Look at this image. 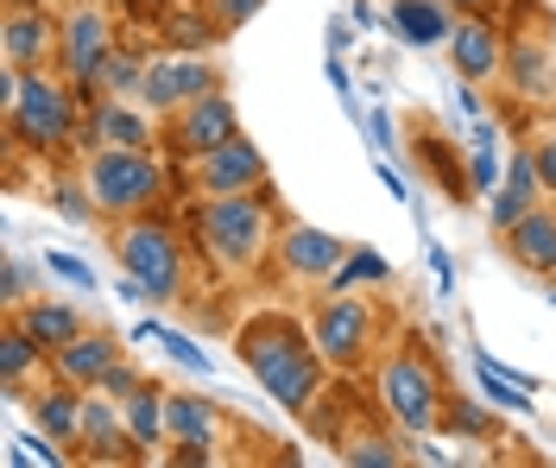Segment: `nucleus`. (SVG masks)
<instances>
[{
  "label": "nucleus",
  "mask_w": 556,
  "mask_h": 468,
  "mask_svg": "<svg viewBox=\"0 0 556 468\" xmlns=\"http://www.w3.org/2000/svg\"><path fill=\"white\" fill-rule=\"evenodd\" d=\"M380 405L405 425V431H430L443 418V380L437 367L424 361V349H399V355L380 367Z\"/></svg>",
  "instance_id": "423d86ee"
},
{
  "label": "nucleus",
  "mask_w": 556,
  "mask_h": 468,
  "mask_svg": "<svg viewBox=\"0 0 556 468\" xmlns=\"http://www.w3.org/2000/svg\"><path fill=\"white\" fill-rule=\"evenodd\" d=\"M121 412H127V431H134L139 450H152V443H172V425H165V393H159L152 380H146V387H139L127 405H121Z\"/></svg>",
  "instance_id": "412c9836"
},
{
  "label": "nucleus",
  "mask_w": 556,
  "mask_h": 468,
  "mask_svg": "<svg viewBox=\"0 0 556 468\" xmlns=\"http://www.w3.org/2000/svg\"><path fill=\"white\" fill-rule=\"evenodd\" d=\"M7 7H45V0H7Z\"/></svg>",
  "instance_id": "49530a36"
},
{
  "label": "nucleus",
  "mask_w": 556,
  "mask_h": 468,
  "mask_svg": "<svg viewBox=\"0 0 556 468\" xmlns=\"http://www.w3.org/2000/svg\"><path fill=\"white\" fill-rule=\"evenodd\" d=\"M0 298H7V304L26 298V260H20V253H7V266H0Z\"/></svg>",
  "instance_id": "58836bf2"
},
{
  "label": "nucleus",
  "mask_w": 556,
  "mask_h": 468,
  "mask_svg": "<svg viewBox=\"0 0 556 468\" xmlns=\"http://www.w3.org/2000/svg\"><path fill=\"white\" fill-rule=\"evenodd\" d=\"M139 342H159V349H165V355H172L177 367H184V374H197V380H208V374H215L203 349H197L190 336H177V329H165V324H139Z\"/></svg>",
  "instance_id": "c85d7f7f"
},
{
  "label": "nucleus",
  "mask_w": 556,
  "mask_h": 468,
  "mask_svg": "<svg viewBox=\"0 0 556 468\" xmlns=\"http://www.w3.org/2000/svg\"><path fill=\"white\" fill-rule=\"evenodd\" d=\"M424 253H430V273H437V286H443V298H450V291H455V266H450V253L437 248V241H430Z\"/></svg>",
  "instance_id": "79ce46f5"
},
{
  "label": "nucleus",
  "mask_w": 556,
  "mask_h": 468,
  "mask_svg": "<svg viewBox=\"0 0 556 468\" xmlns=\"http://www.w3.org/2000/svg\"><path fill=\"white\" fill-rule=\"evenodd\" d=\"M493 146H500V140H475V165H468L475 190H493V178H500V159H493Z\"/></svg>",
  "instance_id": "e433bc0d"
},
{
  "label": "nucleus",
  "mask_w": 556,
  "mask_h": 468,
  "mask_svg": "<svg viewBox=\"0 0 556 468\" xmlns=\"http://www.w3.org/2000/svg\"><path fill=\"white\" fill-rule=\"evenodd\" d=\"M203 253L222 273H247L260 253H266V197L241 190V197H208L203 216H197Z\"/></svg>",
  "instance_id": "7ed1b4c3"
},
{
  "label": "nucleus",
  "mask_w": 556,
  "mask_h": 468,
  "mask_svg": "<svg viewBox=\"0 0 556 468\" xmlns=\"http://www.w3.org/2000/svg\"><path fill=\"white\" fill-rule=\"evenodd\" d=\"M475 380H481L486 405H506V412H531V387H525L513 367H500L493 355H475Z\"/></svg>",
  "instance_id": "5701e85b"
},
{
  "label": "nucleus",
  "mask_w": 556,
  "mask_h": 468,
  "mask_svg": "<svg viewBox=\"0 0 556 468\" xmlns=\"http://www.w3.org/2000/svg\"><path fill=\"white\" fill-rule=\"evenodd\" d=\"M38 355H45V342H38L26 324L7 329V336H0V387H7V393H20V387H26V374L38 367Z\"/></svg>",
  "instance_id": "b1692460"
},
{
  "label": "nucleus",
  "mask_w": 556,
  "mask_h": 468,
  "mask_svg": "<svg viewBox=\"0 0 556 468\" xmlns=\"http://www.w3.org/2000/svg\"><path fill=\"white\" fill-rule=\"evenodd\" d=\"M278 260H285V273H298V279H329L348 260V241H336L329 228H291V235L278 241Z\"/></svg>",
  "instance_id": "dca6fc26"
},
{
  "label": "nucleus",
  "mask_w": 556,
  "mask_h": 468,
  "mask_svg": "<svg viewBox=\"0 0 556 468\" xmlns=\"http://www.w3.org/2000/svg\"><path fill=\"white\" fill-rule=\"evenodd\" d=\"M531 159H538V178H544V190L556 197V140H538V146H531Z\"/></svg>",
  "instance_id": "a19ab883"
},
{
  "label": "nucleus",
  "mask_w": 556,
  "mask_h": 468,
  "mask_svg": "<svg viewBox=\"0 0 556 468\" xmlns=\"http://www.w3.org/2000/svg\"><path fill=\"white\" fill-rule=\"evenodd\" d=\"M392 279V266H386L380 253H348L342 266L329 273V291H354V286H386Z\"/></svg>",
  "instance_id": "c756f323"
},
{
  "label": "nucleus",
  "mask_w": 556,
  "mask_h": 468,
  "mask_svg": "<svg viewBox=\"0 0 556 468\" xmlns=\"http://www.w3.org/2000/svg\"><path fill=\"white\" fill-rule=\"evenodd\" d=\"M114 253H121V266L146 286V304H172L177 291H184V241H177L172 228H159V222H127L121 241H114Z\"/></svg>",
  "instance_id": "39448f33"
},
{
  "label": "nucleus",
  "mask_w": 556,
  "mask_h": 468,
  "mask_svg": "<svg viewBox=\"0 0 556 468\" xmlns=\"http://www.w3.org/2000/svg\"><path fill=\"white\" fill-rule=\"evenodd\" d=\"M139 387H146V380H139L134 367H127V361H114V367L102 374V387H96V393H108V399H121V405H127V399H134Z\"/></svg>",
  "instance_id": "c9c22d12"
},
{
  "label": "nucleus",
  "mask_w": 556,
  "mask_h": 468,
  "mask_svg": "<svg viewBox=\"0 0 556 468\" xmlns=\"http://www.w3.org/2000/svg\"><path fill=\"white\" fill-rule=\"evenodd\" d=\"M58 26H51V13L45 7H7V38H0V58L13 64V71H45V58H51V45H58Z\"/></svg>",
  "instance_id": "f8f14e48"
},
{
  "label": "nucleus",
  "mask_w": 556,
  "mask_h": 468,
  "mask_svg": "<svg viewBox=\"0 0 556 468\" xmlns=\"http://www.w3.org/2000/svg\"><path fill=\"white\" fill-rule=\"evenodd\" d=\"M380 184L392 190V197H399V203H412V184H405L399 172H392V159H380Z\"/></svg>",
  "instance_id": "37998d69"
},
{
  "label": "nucleus",
  "mask_w": 556,
  "mask_h": 468,
  "mask_svg": "<svg viewBox=\"0 0 556 468\" xmlns=\"http://www.w3.org/2000/svg\"><path fill=\"white\" fill-rule=\"evenodd\" d=\"M172 140L184 159H197V152H215V146L241 140V121H235V102L222 96V89H208V96H197L190 109L172 114Z\"/></svg>",
  "instance_id": "9b49d317"
},
{
  "label": "nucleus",
  "mask_w": 556,
  "mask_h": 468,
  "mask_svg": "<svg viewBox=\"0 0 556 468\" xmlns=\"http://www.w3.org/2000/svg\"><path fill=\"white\" fill-rule=\"evenodd\" d=\"M83 96L64 89V83H51L45 71H20L13 83V102H7V127H13V140L38 146V152H64L76 140V121H83Z\"/></svg>",
  "instance_id": "f03ea898"
},
{
  "label": "nucleus",
  "mask_w": 556,
  "mask_h": 468,
  "mask_svg": "<svg viewBox=\"0 0 556 468\" xmlns=\"http://www.w3.org/2000/svg\"><path fill=\"white\" fill-rule=\"evenodd\" d=\"M450 58H455V71H462V83H486V76H500V64H506V45H500V33L486 20H455Z\"/></svg>",
  "instance_id": "2eb2a0df"
},
{
  "label": "nucleus",
  "mask_w": 556,
  "mask_h": 468,
  "mask_svg": "<svg viewBox=\"0 0 556 468\" xmlns=\"http://www.w3.org/2000/svg\"><path fill=\"white\" fill-rule=\"evenodd\" d=\"M83 184L96 190L102 216L134 222L139 210L165 190V172H159V159H152L146 146H102V152H89V172H83Z\"/></svg>",
  "instance_id": "20e7f679"
},
{
  "label": "nucleus",
  "mask_w": 556,
  "mask_h": 468,
  "mask_svg": "<svg viewBox=\"0 0 556 468\" xmlns=\"http://www.w3.org/2000/svg\"><path fill=\"white\" fill-rule=\"evenodd\" d=\"M399 443H386V437H361V443H342V463L348 468H399Z\"/></svg>",
  "instance_id": "2f4dec72"
},
{
  "label": "nucleus",
  "mask_w": 556,
  "mask_h": 468,
  "mask_svg": "<svg viewBox=\"0 0 556 468\" xmlns=\"http://www.w3.org/2000/svg\"><path fill=\"white\" fill-rule=\"evenodd\" d=\"M51 203H58V216H70V222H89L96 210H102L89 184H58V197H51Z\"/></svg>",
  "instance_id": "473e14b6"
},
{
  "label": "nucleus",
  "mask_w": 556,
  "mask_h": 468,
  "mask_svg": "<svg viewBox=\"0 0 556 468\" xmlns=\"http://www.w3.org/2000/svg\"><path fill=\"white\" fill-rule=\"evenodd\" d=\"M386 26L405 38V45H417V51H430V45H443V38L455 33V20H450L443 0H392V7H386Z\"/></svg>",
  "instance_id": "6ab92c4d"
},
{
  "label": "nucleus",
  "mask_w": 556,
  "mask_h": 468,
  "mask_svg": "<svg viewBox=\"0 0 556 468\" xmlns=\"http://www.w3.org/2000/svg\"><path fill=\"white\" fill-rule=\"evenodd\" d=\"M208 89H222V76H215V64H203L197 51H184V58H159V64H146V114H177L190 109L197 96H208Z\"/></svg>",
  "instance_id": "9d476101"
},
{
  "label": "nucleus",
  "mask_w": 556,
  "mask_h": 468,
  "mask_svg": "<svg viewBox=\"0 0 556 468\" xmlns=\"http://www.w3.org/2000/svg\"><path fill=\"white\" fill-rule=\"evenodd\" d=\"M96 140L102 146H146L152 140V127H146V114H134V109H121V96H108V102H96Z\"/></svg>",
  "instance_id": "393cba45"
},
{
  "label": "nucleus",
  "mask_w": 556,
  "mask_h": 468,
  "mask_svg": "<svg viewBox=\"0 0 556 468\" xmlns=\"http://www.w3.org/2000/svg\"><path fill=\"white\" fill-rule=\"evenodd\" d=\"M450 7H462V13H481V7H493V0H450Z\"/></svg>",
  "instance_id": "a18cd8bd"
},
{
  "label": "nucleus",
  "mask_w": 556,
  "mask_h": 468,
  "mask_svg": "<svg viewBox=\"0 0 556 468\" xmlns=\"http://www.w3.org/2000/svg\"><path fill=\"white\" fill-rule=\"evenodd\" d=\"M58 51H64L70 89H76V96L89 102V96L102 89L108 58H114V26H108L102 7H89V0H83V7H76V13L64 20V45H58Z\"/></svg>",
  "instance_id": "6e6552de"
},
{
  "label": "nucleus",
  "mask_w": 556,
  "mask_h": 468,
  "mask_svg": "<svg viewBox=\"0 0 556 468\" xmlns=\"http://www.w3.org/2000/svg\"><path fill=\"white\" fill-rule=\"evenodd\" d=\"M121 399H108V393H83V437L76 443H89L96 456H127V443H134V431H127V412H114Z\"/></svg>",
  "instance_id": "aec40b11"
},
{
  "label": "nucleus",
  "mask_w": 556,
  "mask_h": 468,
  "mask_svg": "<svg viewBox=\"0 0 556 468\" xmlns=\"http://www.w3.org/2000/svg\"><path fill=\"white\" fill-rule=\"evenodd\" d=\"M20 324L33 329L51 355H58L64 342H76V336H83V317H76L70 304H26V311H20Z\"/></svg>",
  "instance_id": "a878e982"
},
{
  "label": "nucleus",
  "mask_w": 556,
  "mask_h": 468,
  "mask_svg": "<svg viewBox=\"0 0 556 468\" xmlns=\"http://www.w3.org/2000/svg\"><path fill=\"white\" fill-rule=\"evenodd\" d=\"M311 336H316V355L329 361V367H354V361L367 355V342H374V304L354 298V291H329L316 304Z\"/></svg>",
  "instance_id": "0eeeda50"
},
{
  "label": "nucleus",
  "mask_w": 556,
  "mask_h": 468,
  "mask_svg": "<svg viewBox=\"0 0 556 468\" xmlns=\"http://www.w3.org/2000/svg\"><path fill=\"white\" fill-rule=\"evenodd\" d=\"M361 127H367V140H374V159H386V152H392V121H386V109H374Z\"/></svg>",
  "instance_id": "ea45409f"
},
{
  "label": "nucleus",
  "mask_w": 556,
  "mask_h": 468,
  "mask_svg": "<svg viewBox=\"0 0 556 468\" xmlns=\"http://www.w3.org/2000/svg\"><path fill=\"white\" fill-rule=\"evenodd\" d=\"M203 7H208V20H215L222 33H241V26L260 13V7H266V0H203Z\"/></svg>",
  "instance_id": "72a5a7b5"
},
{
  "label": "nucleus",
  "mask_w": 556,
  "mask_h": 468,
  "mask_svg": "<svg viewBox=\"0 0 556 468\" xmlns=\"http://www.w3.org/2000/svg\"><path fill=\"white\" fill-rule=\"evenodd\" d=\"M450 425L462 437H493V418H486L481 405H468V399H450Z\"/></svg>",
  "instance_id": "f704fd0d"
},
{
  "label": "nucleus",
  "mask_w": 556,
  "mask_h": 468,
  "mask_svg": "<svg viewBox=\"0 0 556 468\" xmlns=\"http://www.w3.org/2000/svg\"><path fill=\"white\" fill-rule=\"evenodd\" d=\"M45 273H58L70 286H96V273H89L83 260H70V253H45Z\"/></svg>",
  "instance_id": "4c0bfd02"
},
{
  "label": "nucleus",
  "mask_w": 556,
  "mask_h": 468,
  "mask_svg": "<svg viewBox=\"0 0 556 468\" xmlns=\"http://www.w3.org/2000/svg\"><path fill=\"white\" fill-rule=\"evenodd\" d=\"M51 361H58L64 387H102V374L121 361V342H114L108 329H83V336H76V342H64Z\"/></svg>",
  "instance_id": "f3484780"
},
{
  "label": "nucleus",
  "mask_w": 556,
  "mask_h": 468,
  "mask_svg": "<svg viewBox=\"0 0 556 468\" xmlns=\"http://www.w3.org/2000/svg\"><path fill=\"white\" fill-rule=\"evenodd\" d=\"M215 38H222V26L208 20V7H203V13L172 7V20H165V45H172V51H208Z\"/></svg>",
  "instance_id": "cd10ccee"
},
{
  "label": "nucleus",
  "mask_w": 556,
  "mask_h": 468,
  "mask_svg": "<svg viewBox=\"0 0 556 468\" xmlns=\"http://www.w3.org/2000/svg\"><path fill=\"white\" fill-rule=\"evenodd\" d=\"M544 298H551V311H556V291H544Z\"/></svg>",
  "instance_id": "de8ad7c7"
},
{
  "label": "nucleus",
  "mask_w": 556,
  "mask_h": 468,
  "mask_svg": "<svg viewBox=\"0 0 556 468\" xmlns=\"http://www.w3.org/2000/svg\"><path fill=\"white\" fill-rule=\"evenodd\" d=\"M500 241H506V253H513V266L538 273V279H551V273H556V210H551V203L525 210Z\"/></svg>",
  "instance_id": "ddd939ff"
},
{
  "label": "nucleus",
  "mask_w": 556,
  "mask_h": 468,
  "mask_svg": "<svg viewBox=\"0 0 556 468\" xmlns=\"http://www.w3.org/2000/svg\"><path fill=\"white\" fill-rule=\"evenodd\" d=\"M538 203H544L538 159H531V152H519V159L506 165V190H493V210H486V216H493V235H506V228H513L525 210H538Z\"/></svg>",
  "instance_id": "a211bd4d"
},
{
  "label": "nucleus",
  "mask_w": 556,
  "mask_h": 468,
  "mask_svg": "<svg viewBox=\"0 0 556 468\" xmlns=\"http://www.w3.org/2000/svg\"><path fill=\"white\" fill-rule=\"evenodd\" d=\"M102 89L108 96H139V89H146V64H139V51H114V58H108Z\"/></svg>",
  "instance_id": "7c9ffc66"
},
{
  "label": "nucleus",
  "mask_w": 556,
  "mask_h": 468,
  "mask_svg": "<svg viewBox=\"0 0 556 468\" xmlns=\"http://www.w3.org/2000/svg\"><path fill=\"white\" fill-rule=\"evenodd\" d=\"M235 349H241L247 374H253L285 412H304V405L323 393V355H316V336L311 329H298L291 317H253V324L241 329Z\"/></svg>",
  "instance_id": "f257e3e1"
},
{
  "label": "nucleus",
  "mask_w": 556,
  "mask_h": 468,
  "mask_svg": "<svg viewBox=\"0 0 556 468\" xmlns=\"http://www.w3.org/2000/svg\"><path fill=\"white\" fill-rule=\"evenodd\" d=\"M134 13H146V7H184V0H127Z\"/></svg>",
  "instance_id": "c03bdc74"
},
{
  "label": "nucleus",
  "mask_w": 556,
  "mask_h": 468,
  "mask_svg": "<svg viewBox=\"0 0 556 468\" xmlns=\"http://www.w3.org/2000/svg\"><path fill=\"white\" fill-rule=\"evenodd\" d=\"M190 184H197V197H241V190H260L266 184V159H260V146L253 140H228L215 146V152H197L190 159Z\"/></svg>",
  "instance_id": "1a4fd4ad"
},
{
  "label": "nucleus",
  "mask_w": 556,
  "mask_h": 468,
  "mask_svg": "<svg viewBox=\"0 0 556 468\" xmlns=\"http://www.w3.org/2000/svg\"><path fill=\"white\" fill-rule=\"evenodd\" d=\"M33 412H38V425H45V437H58V443L83 437V393H45Z\"/></svg>",
  "instance_id": "bb28decb"
},
{
  "label": "nucleus",
  "mask_w": 556,
  "mask_h": 468,
  "mask_svg": "<svg viewBox=\"0 0 556 468\" xmlns=\"http://www.w3.org/2000/svg\"><path fill=\"white\" fill-rule=\"evenodd\" d=\"M506 71H513V83H519V96H551L556 89L551 51H544L538 38H519V45L506 51Z\"/></svg>",
  "instance_id": "4be33fe9"
},
{
  "label": "nucleus",
  "mask_w": 556,
  "mask_h": 468,
  "mask_svg": "<svg viewBox=\"0 0 556 468\" xmlns=\"http://www.w3.org/2000/svg\"><path fill=\"white\" fill-rule=\"evenodd\" d=\"M165 425H172L177 463H208V443H215V399L197 393H165Z\"/></svg>",
  "instance_id": "4468645a"
}]
</instances>
